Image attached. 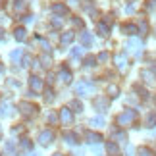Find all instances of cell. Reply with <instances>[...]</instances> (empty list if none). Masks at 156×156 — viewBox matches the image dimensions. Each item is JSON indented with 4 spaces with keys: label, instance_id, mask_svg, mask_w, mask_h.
Masks as SVG:
<instances>
[{
    "label": "cell",
    "instance_id": "6da1fadb",
    "mask_svg": "<svg viewBox=\"0 0 156 156\" xmlns=\"http://www.w3.org/2000/svg\"><path fill=\"white\" fill-rule=\"evenodd\" d=\"M135 119H137V112H135V110H125V112H122V114L118 116L116 122H118L119 127H127V125H131Z\"/></svg>",
    "mask_w": 156,
    "mask_h": 156
},
{
    "label": "cell",
    "instance_id": "7a4b0ae2",
    "mask_svg": "<svg viewBox=\"0 0 156 156\" xmlns=\"http://www.w3.org/2000/svg\"><path fill=\"white\" fill-rule=\"evenodd\" d=\"M94 85L93 83H89V81H79L75 85V93L79 94V97H89V94H94Z\"/></svg>",
    "mask_w": 156,
    "mask_h": 156
},
{
    "label": "cell",
    "instance_id": "3957f363",
    "mask_svg": "<svg viewBox=\"0 0 156 156\" xmlns=\"http://www.w3.org/2000/svg\"><path fill=\"white\" fill-rule=\"evenodd\" d=\"M141 48H143V43L139 39H129L127 41V52L135 54V56H139L141 54Z\"/></svg>",
    "mask_w": 156,
    "mask_h": 156
},
{
    "label": "cell",
    "instance_id": "277c9868",
    "mask_svg": "<svg viewBox=\"0 0 156 156\" xmlns=\"http://www.w3.org/2000/svg\"><path fill=\"white\" fill-rule=\"evenodd\" d=\"M20 110H21V114H23V116L31 118L33 114H37V112H39V108L35 106V104H31V102H21V106H20Z\"/></svg>",
    "mask_w": 156,
    "mask_h": 156
},
{
    "label": "cell",
    "instance_id": "5b68a950",
    "mask_svg": "<svg viewBox=\"0 0 156 156\" xmlns=\"http://www.w3.org/2000/svg\"><path fill=\"white\" fill-rule=\"evenodd\" d=\"M60 122H62L64 125H69L71 122H73V114H71L69 108H62V110H60Z\"/></svg>",
    "mask_w": 156,
    "mask_h": 156
},
{
    "label": "cell",
    "instance_id": "8992f818",
    "mask_svg": "<svg viewBox=\"0 0 156 156\" xmlns=\"http://www.w3.org/2000/svg\"><path fill=\"white\" fill-rule=\"evenodd\" d=\"M114 62H116V68L119 71L127 69V56H125V54H116V56H114Z\"/></svg>",
    "mask_w": 156,
    "mask_h": 156
},
{
    "label": "cell",
    "instance_id": "52a82bcc",
    "mask_svg": "<svg viewBox=\"0 0 156 156\" xmlns=\"http://www.w3.org/2000/svg\"><path fill=\"white\" fill-rule=\"evenodd\" d=\"M52 141H54V133H52L50 129H46V131H43V133L39 135V143H41V145H43V147L50 145Z\"/></svg>",
    "mask_w": 156,
    "mask_h": 156
},
{
    "label": "cell",
    "instance_id": "ba28073f",
    "mask_svg": "<svg viewBox=\"0 0 156 156\" xmlns=\"http://www.w3.org/2000/svg\"><path fill=\"white\" fill-rule=\"evenodd\" d=\"M29 85H31V91H43V79L37 75H33L29 79Z\"/></svg>",
    "mask_w": 156,
    "mask_h": 156
},
{
    "label": "cell",
    "instance_id": "9c48e42d",
    "mask_svg": "<svg viewBox=\"0 0 156 156\" xmlns=\"http://www.w3.org/2000/svg\"><path fill=\"white\" fill-rule=\"evenodd\" d=\"M108 98H104V97H98L97 100H94V108H97V110H100V112H104L106 108H108Z\"/></svg>",
    "mask_w": 156,
    "mask_h": 156
},
{
    "label": "cell",
    "instance_id": "30bf717a",
    "mask_svg": "<svg viewBox=\"0 0 156 156\" xmlns=\"http://www.w3.org/2000/svg\"><path fill=\"white\" fill-rule=\"evenodd\" d=\"M106 151H108V154H110V156H116V154L119 152V148H118V145H116V143L108 141V143H106Z\"/></svg>",
    "mask_w": 156,
    "mask_h": 156
},
{
    "label": "cell",
    "instance_id": "8fae6325",
    "mask_svg": "<svg viewBox=\"0 0 156 156\" xmlns=\"http://www.w3.org/2000/svg\"><path fill=\"white\" fill-rule=\"evenodd\" d=\"M141 77H143V79H145L147 83H151V85H154V83H156V79H154V73H151L148 69H145V71H143V73H141Z\"/></svg>",
    "mask_w": 156,
    "mask_h": 156
},
{
    "label": "cell",
    "instance_id": "7c38bea8",
    "mask_svg": "<svg viewBox=\"0 0 156 156\" xmlns=\"http://www.w3.org/2000/svg\"><path fill=\"white\" fill-rule=\"evenodd\" d=\"M52 12H54V14L64 16V14H68V8H66L64 4H54V6H52Z\"/></svg>",
    "mask_w": 156,
    "mask_h": 156
},
{
    "label": "cell",
    "instance_id": "4fadbf2b",
    "mask_svg": "<svg viewBox=\"0 0 156 156\" xmlns=\"http://www.w3.org/2000/svg\"><path fill=\"white\" fill-rule=\"evenodd\" d=\"M71 41H73V33L68 31V33H64V35H62V41H60V43H62V46H66V44H69Z\"/></svg>",
    "mask_w": 156,
    "mask_h": 156
},
{
    "label": "cell",
    "instance_id": "5bb4252c",
    "mask_svg": "<svg viewBox=\"0 0 156 156\" xmlns=\"http://www.w3.org/2000/svg\"><path fill=\"white\" fill-rule=\"evenodd\" d=\"M60 79H62L64 83H69L71 81V73L66 68H62V69H60Z\"/></svg>",
    "mask_w": 156,
    "mask_h": 156
},
{
    "label": "cell",
    "instance_id": "9a60e30c",
    "mask_svg": "<svg viewBox=\"0 0 156 156\" xmlns=\"http://www.w3.org/2000/svg\"><path fill=\"white\" fill-rule=\"evenodd\" d=\"M81 43L85 44V46H91V44H93V37H91V33H81Z\"/></svg>",
    "mask_w": 156,
    "mask_h": 156
},
{
    "label": "cell",
    "instance_id": "2e32d148",
    "mask_svg": "<svg viewBox=\"0 0 156 156\" xmlns=\"http://www.w3.org/2000/svg\"><path fill=\"white\" fill-rule=\"evenodd\" d=\"M89 123H91L93 127H102V125H104V118L102 116H97V118H93Z\"/></svg>",
    "mask_w": 156,
    "mask_h": 156
},
{
    "label": "cell",
    "instance_id": "e0dca14e",
    "mask_svg": "<svg viewBox=\"0 0 156 156\" xmlns=\"http://www.w3.org/2000/svg\"><path fill=\"white\" fill-rule=\"evenodd\" d=\"M154 125H156V114L152 112L147 116V127H154Z\"/></svg>",
    "mask_w": 156,
    "mask_h": 156
},
{
    "label": "cell",
    "instance_id": "ac0fdd59",
    "mask_svg": "<svg viewBox=\"0 0 156 156\" xmlns=\"http://www.w3.org/2000/svg\"><path fill=\"white\" fill-rule=\"evenodd\" d=\"M25 37H27V35H25V29H23V27H17L16 29V39L17 41H25Z\"/></svg>",
    "mask_w": 156,
    "mask_h": 156
},
{
    "label": "cell",
    "instance_id": "d6986e66",
    "mask_svg": "<svg viewBox=\"0 0 156 156\" xmlns=\"http://www.w3.org/2000/svg\"><path fill=\"white\" fill-rule=\"evenodd\" d=\"M87 139L91 141V143H100V141H102V137L97 135V133H91V131H89V133H87Z\"/></svg>",
    "mask_w": 156,
    "mask_h": 156
},
{
    "label": "cell",
    "instance_id": "ffe728a7",
    "mask_svg": "<svg viewBox=\"0 0 156 156\" xmlns=\"http://www.w3.org/2000/svg\"><path fill=\"white\" fill-rule=\"evenodd\" d=\"M137 154H139V156H154L152 151H151V148H147V147H141L139 151H137Z\"/></svg>",
    "mask_w": 156,
    "mask_h": 156
},
{
    "label": "cell",
    "instance_id": "44dd1931",
    "mask_svg": "<svg viewBox=\"0 0 156 156\" xmlns=\"http://www.w3.org/2000/svg\"><path fill=\"white\" fill-rule=\"evenodd\" d=\"M118 93H119V89L116 85H110V87H108V94H110V97H118Z\"/></svg>",
    "mask_w": 156,
    "mask_h": 156
},
{
    "label": "cell",
    "instance_id": "7402d4cb",
    "mask_svg": "<svg viewBox=\"0 0 156 156\" xmlns=\"http://www.w3.org/2000/svg\"><path fill=\"white\" fill-rule=\"evenodd\" d=\"M71 108H73L75 112H83V104L79 102V100H73V102H71Z\"/></svg>",
    "mask_w": 156,
    "mask_h": 156
},
{
    "label": "cell",
    "instance_id": "603a6c76",
    "mask_svg": "<svg viewBox=\"0 0 156 156\" xmlns=\"http://www.w3.org/2000/svg\"><path fill=\"white\" fill-rule=\"evenodd\" d=\"M98 33L102 35V37H106V35H108V25H104V23H98Z\"/></svg>",
    "mask_w": 156,
    "mask_h": 156
},
{
    "label": "cell",
    "instance_id": "cb8c5ba5",
    "mask_svg": "<svg viewBox=\"0 0 156 156\" xmlns=\"http://www.w3.org/2000/svg\"><path fill=\"white\" fill-rule=\"evenodd\" d=\"M64 139H66V143H69V145H75V135L66 133V135H64Z\"/></svg>",
    "mask_w": 156,
    "mask_h": 156
},
{
    "label": "cell",
    "instance_id": "d4e9b609",
    "mask_svg": "<svg viewBox=\"0 0 156 156\" xmlns=\"http://www.w3.org/2000/svg\"><path fill=\"white\" fill-rule=\"evenodd\" d=\"M147 10L148 12H156V0H148V2H147Z\"/></svg>",
    "mask_w": 156,
    "mask_h": 156
},
{
    "label": "cell",
    "instance_id": "484cf974",
    "mask_svg": "<svg viewBox=\"0 0 156 156\" xmlns=\"http://www.w3.org/2000/svg\"><path fill=\"white\" fill-rule=\"evenodd\" d=\"M123 31L125 33H137V29H135V25H123Z\"/></svg>",
    "mask_w": 156,
    "mask_h": 156
},
{
    "label": "cell",
    "instance_id": "4316f807",
    "mask_svg": "<svg viewBox=\"0 0 156 156\" xmlns=\"http://www.w3.org/2000/svg\"><path fill=\"white\" fill-rule=\"evenodd\" d=\"M139 27H141V33H147V31H148L147 21H139Z\"/></svg>",
    "mask_w": 156,
    "mask_h": 156
},
{
    "label": "cell",
    "instance_id": "83f0119b",
    "mask_svg": "<svg viewBox=\"0 0 156 156\" xmlns=\"http://www.w3.org/2000/svg\"><path fill=\"white\" fill-rule=\"evenodd\" d=\"M81 54H83V48H73V52H71V56H73V58H79Z\"/></svg>",
    "mask_w": 156,
    "mask_h": 156
},
{
    "label": "cell",
    "instance_id": "f1b7e54d",
    "mask_svg": "<svg viewBox=\"0 0 156 156\" xmlns=\"http://www.w3.org/2000/svg\"><path fill=\"white\" fill-rule=\"evenodd\" d=\"M98 60H100V62H106V60H108V52H100L98 54Z\"/></svg>",
    "mask_w": 156,
    "mask_h": 156
},
{
    "label": "cell",
    "instance_id": "f546056e",
    "mask_svg": "<svg viewBox=\"0 0 156 156\" xmlns=\"http://www.w3.org/2000/svg\"><path fill=\"white\" fill-rule=\"evenodd\" d=\"M10 56H12V58H14V60H17V58H20V56H21V50H14V52H12V54H10Z\"/></svg>",
    "mask_w": 156,
    "mask_h": 156
},
{
    "label": "cell",
    "instance_id": "4dcf8cb0",
    "mask_svg": "<svg viewBox=\"0 0 156 156\" xmlns=\"http://www.w3.org/2000/svg\"><path fill=\"white\" fill-rule=\"evenodd\" d=\"M85 66H94V58H91V56H89V58L85 60Z\"/></svg>",
    "mask_w": 156,
    "mask_h": 156
},
{
    "label": "cell",
    "instance_id": "1f68e13d",
    "mask_svg": "<svg viewBox=\"0 0 156 156\" xmlns=\"http://www.w3.org/2000/svg\"><path fill=\"white\" fill-rule=\"evenodd\" d=\"M56 122V114H48V123H54Z\"/></svg>",
    "mask_w": 156,
    "mask_h": 156
},
{
    "label": "cell",
    "instance_id": "d6a6232c",
    "mask_svg": "<svg viewBox=\"0 0 156 156\" xmlns=\"http://www.w3.org/2000/svg\"><path fill=\"white\" fill-rule=\"evenodd\" d=\"M114 139H119V141H123V139H125V133H116V135H114Z\"/></svg>",
    "mask_w": 156,
    "mask_h": 156
},
{
    "label": "cell",
    "instance_id": "836d02e7",
    "mask_svg": "<svg viewBox=\"0 0 156 156\" xmlns=\"http://www.w3.org/2000/svg\"><path fill=\"white\" fill-rule=\"evenodd\" d=\"M73 25H77V27H83V21H81V20H77V17H73Z\"/></svg>",
    "mask_w": 156,
    "mask_h": 156
},
{
    "label": "cell",
    "instance_id": "e575fe53",
    "mask_svg": "<svg viewBox=\"0 0 156 156\" xmlns=\"http://www.w3.org/2000/svg\"><path fill=\"white\" fill-rule=\"evenodd\" d=\"M4 39V31H2V29H0V41H2Z\"/></svg>",
    "mask_w": 156,
    "mask_h": 156
},
{
    "label": "cell",
    "instance_id": "d590c367",
    "mask_svg": "<svg viewBox=\"0 0 156 156\" xmlns=\"http://www.w3.org/2000/svg\"><path fill=\"white\" fill-rule=\"evenodd\" d=\"M54 156H62V154H54Z\"/></svg>",
    "mask_w": 156,
    "mask_h": 156
},
{
    "label": "cell",
    "instance_id": "8d00e7d4",
    "mask_svg": "<svg viewBox=\"0 0 156 156\" xmlns=\"http://www.w3.org/2000/svg\"><path fill=\"white\" fill-rule=\"evenodd\" d=\"M33 156H41V154H33Z\"/></svg>",
    "mask_w": 156,
    "mask_h": 156
}]
</instances>
